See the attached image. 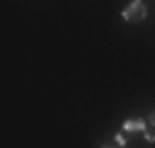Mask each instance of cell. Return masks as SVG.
I'll use <instances>...</instances> for the list:
<instances>
[{
    "label": "cell",
    "instance_id": "obj_1",
    "mask_svg": "<svg viewBox=\"0 0 155 148\" xmlns=\"http://www.w3.org/2000/svg\"><path fill=\"white\" fill-rule=\"evenodd\" d=\"M145 15H148V8H145L143 0H133V3L121 12V17L126 22H140V20H145Z\"/></svg>",
    "mask_w": 155,
    "mask_h": 148
},
{
    "label": "cell",
    "instance_id": "obj_2",
    "mask_svg": "<svg viewBox=\"0 0 155 148\" xmlns=\"http://www.w3.org/2000/svg\"><path fill=\"white\" fill-rule=\"evenodd\" d=\"M123 131H148V128H145V121L143 119H128L126 123H123Z\"/></svg>",
    "mask_w": 155,
    "mask_h": 148
},
{
    "label": "cell",
    "instance_id": "obj_3",
    "mask_svg": "<svg viewBox=\"0 0 155 148\" xmlns=\"http://www.w3.org/2000/svg\"><path fill=\"white\" fill-rule=\"evenodd\" d=\"M143 136H145V141H148V143H155V133H150V131H143Z\"/></svg>",
    "mask_w": 155,
    "mask_h": 148
},
{
    "label": "cell",
    "instance_id": "obj_4",
    "mask_svg": "<svg viewBox=\"0 0 155 148\" xmlns=\"http://www.w3.org/2000/svg\"><path fill=\"white\" fill-rule=\"evenodd\" d=\"M116 143H118V146H126V136H123V133H116Z\"/></svg>",
    "mask_w": 155,
    "mask_h": 148
},
{
    "label": "cell",
    "instance_id": "obj_5",
    "mask_svg": "<svg viewBox=\"0 0 155 148\" xmlns=\"http://www.w3.org/2000/svg\"><path fill=\"white\" fill-rule=\"evenodd\" d=\"M148 123H150V126H155V111H153V114L148 116Z\"/></svg>",
    "mask_w": 155,
    "mask_h": 148
},
{
    "label": "cell",
    "instance_id": "obj_6",
    "mask_svg": "<svg viewBox=\"0 0 155 148\" xmlns=\"http://www.w3.org/2000/svg\"><path fill=\"white\" fill-rule=\"evenodd\" d=\"M104 148H106V146H104Z\"/></svg>",
    "mask_w": 155,
    "mask_h": 148
}]
</instances>
